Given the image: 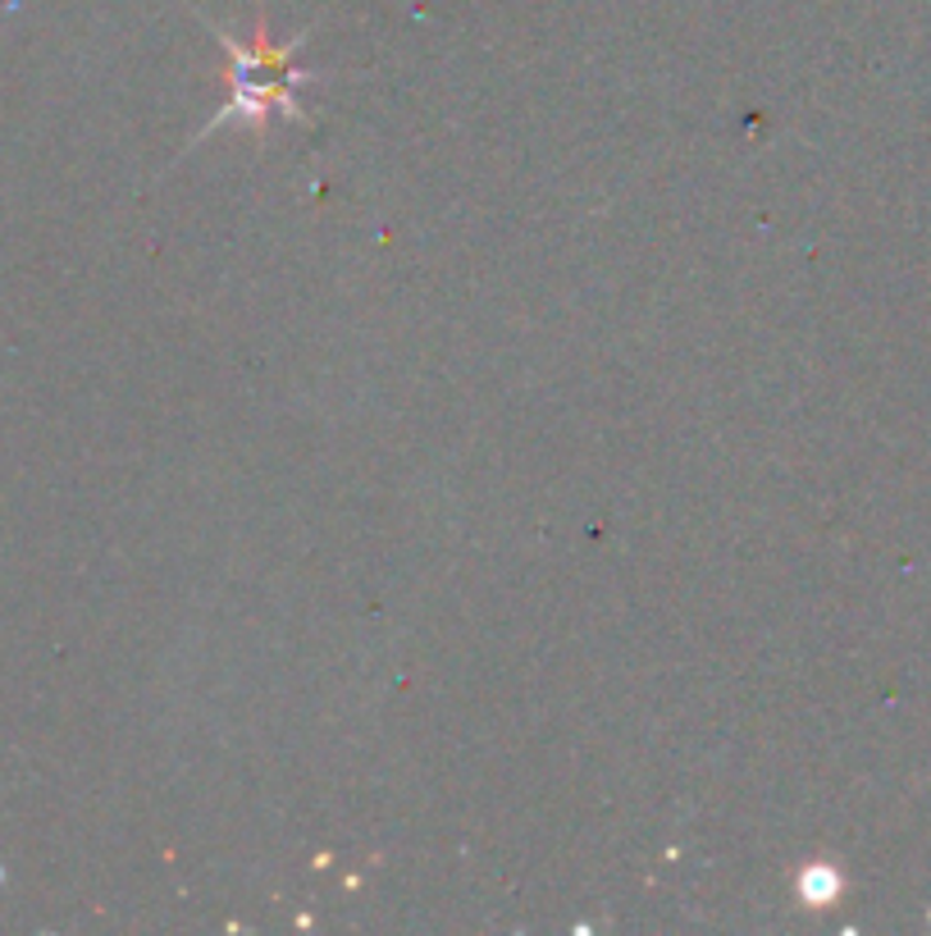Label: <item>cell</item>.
Masks as SVG:
<instances>
[{
	"label": "cell",
	"mask_w": 931,
	"mask_h": 936,
	"mask_svg": "<svg viewBox=\"0 0 931 936\" xmlns=\"http://www.w3.org/2000/svg\"><path fill=\"white\" fill-rule=\"evenodd\" d=\"M233 51V106L215 119V124H224L229 114H252L256 124H265V110H288L297 114L293 106V82H302L306 74H297L288 65V46L274 51V46H242V42H229Z\"/></svg>",
	"instance_id": "cell-1"
},
{
	"label": "cell",
	"mask_w": 931,
	"mask_h": 936,
	"mask_svg": "<svg viewBox=\"0 0 931 936\" xmlns=\"http://www.w3.org/2000/svg\"><path fill=\"white\" fill-rule=\"evenodd\" d=\"M835 891H841V878H835L826 863L809 868V872L799 878V895L809 900V904H826V900H835Z\"/></svg>",
	"instance_id": "cell-2"
}]
</instances>
